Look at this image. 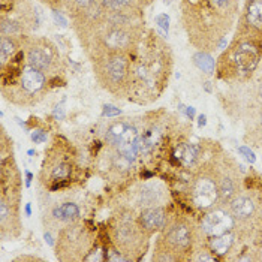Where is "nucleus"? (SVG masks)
<instances>
[{"instance_id":"nucleus-1","label":"nucleus","mask_w":262,"mask_h":262,"mask_svg":"<svg viewBox=\"0 0 262 262\" xmlns=\"http://www.w3.org/2000/svg\"><path fill=\"white\" fill-rule=\"evenodd\" d=\"M71 21L89 59L102 53L134 54L147 32L144 9L114 12L98 5L92 12Z\"/></svg>"},{"instance_id":"nucleus-2","label":"nucleus","mask_w":262,"mask_h":262,"mask_svg":"<svg viewBox=\"0 0 262 262\" xmlns=\"http://www.w3.org/2000/svg\"><path fill=\"white\" fill-rule=\"evenodd\" d=\"M174 56L169 43L151 29H147L130 63L127 101L148 105L158 101L172 75Z\"/></svg>"},{"instance_id":"nucleus-3","label":"nucleus","mask_w":262,"mask_h":262,"mask_svg":"<svg viewBox=\"0 0 262 262\" xmlns=\"http://www.w3.org/2000/svg\"><path fill=\"white\" fill-rule=\"evenodd\" d=\"M240 15V0H180V23L189 43L204 53L225 45Z\"/></svg>"},{"instance_id":"nucleus-4","label":"nucleus","mask_w":262,"mask_h":262,"mask_svg":"<svg viewBox=\"0 0 262 262\" xmlns=\"http://www.w3.org/2000/svg\"><path fill=\"white\" fill-rule=\"evenodd\" d=\"M235 232L244 249L262 250V176L250 171L243 177L242 190L228 202ZM243 249V250H244Z\"/></svg>"},{"instance_id":"nucleus-5","label":"nucleus","mask_w":262,"mask_h":262,"mask_svg":"<svg viewBox=\"0 0 262 262\" xmlns=\"http://www.w3.org/2000/svg\"><path fill=\"white\" fill-rule=\"evenodd\" d=\"M50 80L39 69L27 63L24 43L18 53L2 66V95L17 106H33L39 103L50 89Z\"/></svg>"},{"instance_id":"nucleus-6","label":"nucleus","mask_w":262,"mask_h":262,"mask_svg":"<svg viewBox=\"0 0 262 262\" xmlns=\"http://www.w3.org/2000/svg\"><path fill=\"white\" fill-rule=\"evenodd\" d=\"M262 60V40L235 32L216 61V78L226 85L244 84L253 78Z\"/></svg>"},{"instance_id":"nucleus-7","label":"nucleus","mask_w":262,"mask_h":262,"mask_svg":"<svg viewBox=\"0 0 262 262\" xmlns=\"http://www.w3.org/2000/svg\"><path fill=\"white\" fill-rule=\"evenodd\" d=\"M202 243L198 223L190 216L172 214L155 243L151 259L158 262L190 261L192 253Z\"/></svg>"},{"instance_id":"nucleus-8","label":"nucleus","mask_w":262,"mask_h":262,"mask_svg":"<svg viewBox=\"0 0 262 262\" xmlns=\"http://www.w3.org/2000/svg\"><path fill=\"white\" fill-rule=\"evenodd\" d=\"M21 229V174L11 155L0 158V237L15 240Z\"/></svg>"},{"instance_id":"nucleus-9","label":"nucleus","mask_w":262,"mask_h":262,"mask_svg":"<svg viewBox=\"0 0 262 262\" xmlns=\"http://www.w3.org/2000/svg\"><path fill=\"white\" fill-rule=\"evenodd\" d=\"M150 234L142 228L138 221V214L127 205H119L113 214L110 225V238L113 246L120 252L127 261H137L144 256Z\"/></svg>"},{"instance_id":"nucleus-10","label":"nucleus","mask_w":262,"mask_h":262,"mask_svg":"<svg viewBox=\"0 0 262 262\" xmlns=\"http://www.w3.org/2000/svg\"><path fill=\"white\" fill-rule=\"evenodd\" d=\"M77 153L63 138H56L53 145L45 150V159L39 172V183L48 190L57 192L75 182L78 172Z\"/></svg>"},{"instance_id":"nucleus-11","label":"nucleus","mask_w":262,"mask_h":262,"mask_svg":"<svg viewBox=\"0 0 262 262\" xmlns=\"http://www.w3.org/2000/svg\"><path fill=\"white\" fill-rule=\"evenodd\" d=\"M95 78L103 90L117 99H127L132 54L102 53L90 59Z\"/></svg>"},{"instance_id":"nucleus-12","label":"nucleus","mask_w":262,"mask_h":262,"mask_svg":"<svg viewBox=\"0 0 262 262\" xmlns=\"http://www.w3.org/2000/svg\"><path fill=\"white\" fill-rule=\"evenodd\" d=\"M214 151L207 159H204L198 166L190 169V179L186 186L190 207L202 214L221 204L219 183H217V174L213 159Z\"/></svg>"},{"instance_id":"nucleus-13","label":"nucleus","mask_w":262,"mask_h":262,"mask_svg":"<svg viewBox=\"0 0 262 262\" xmlns=\"http://www.w3.org/2000/svg\"><path fill=\"white\" fill-rule=\"evenodd\" d=\"M96 249L95 234L84 223L72 222L57 232L56 256L59 261H89Z\"/></svg>"},{"instance_id":"nucleus-14","label":"nucleus","mask_w":262,"mask_h":262,"mask_svg":"<svg viewBox=\"0 0 262 262\" xmlns=\"http://www.w3.org/2000/svg\"><path fill=\"white\" fill-rule=\"evenodd\" d=\"M24 50L27 63L40 72H43L51 81L60 80L66 72V63L61 57L57 45L45 36H24Z\"/></svg>"},{"instance_id":"nucleus-15","label":"nucleus","mask_w":262,"mask_h":262,"mask_svg":"<svg viewBox=\"0 0 262 262\" xmlns=\"http://www.w3.org/2000/svg\"><path fill=\"white\" fill-rule=\"evenodd\" d=\"M38 12L30 0H0L2 36H27L38 27Z\"/></svg>"},{"instance_id":"nucleus-16","label":"nucleus","mask_w":262,"mask_h":262,"mask_svg":"<svg viewBox=\"0 0 262 262\" xmlns=\"http://www.w3.org/2000/svg\"><path fill=\"white\" fill-rule=\"evenodd\" d=\"M213 159H214L217 183H219L221 204H228L242 190V165L235 161L228 151H225L221 145L216 148Z\"/></svg>"},{"instance_id":"nucleus-17","label":"nucleus","mask_w":262,"mask_h":262,"mask_svg":"<svg viewBox=\"0 0 262 262\" xmlns=\"http://www.w3.org/2000/svg\"><path fill=\"white\" fill-rule=\"evenodd\" d=\"M168 201H169V193L166 186L161 182H148L135 187L127 196V202L123 205H127L134 210L135 208L144 210L150 207L166 205Z\"/></svg>"},{"instance_id":"nucleus-18","label":"nucleus","mask_w":262,"mask_h":262,"mask_svg":"<svg viewBox=\"0 0 262 262\" xmlns=\"http://www.w3.org/2000/svg\"><path fill=\"white\" fill-rule=\"evenodd\" d=\"M198 225L204 243L207 238L222 235L229 231H235V221L228 208V204H219L211 210L205 211Z\"/></svg>"},{"instance_id":"nucleus-19","label":"nucleus","mask_w":262,"mask_h":262,"mask_svg":"<svg viewBox=\"0 0 262 262\" xmlns=\"http://www.w3.org/2000/svg\"><path fill=\"white\" fill-rule=\"evenodd\" d=\"M235 32L262 40V0H244Z\"/></svg>"},{"instance_id":"nucleus-20","label":"nucleus","mask_w":262,"mask_h":262,"mask_svg":"<svg viewBox=\"0 0 262 262\" xmlns=\"http://www.w3.org/2000/svg\"><path fill=\"white\" fill-rule=\"evenodd\" d=\"M42 221H43V225L47 229L59 232L66 225L80 221V207L75 202L71 201L54 204L43 214Z\"/></svg>"},{"instance_id":"nucleus-21","label":"nucleus","mask_w":262,"mask_h":262,"mask_svg":"<svg viewBox=\"0 0 262 262\" xmlns=\"http://www.w3.org/2000/svg\"><path fill=\"white\" fill-rule=\"evenodd\" d=\"M168 219H169V213L166 210V205L144 208L138 213V221L150 235L161 232L165 225L168 223Z\"/></svg>"},{"instance_id":"nucleus-22","label":"nucleus","mask_w":262,"mask_h":262,"mask_svg":"<svg viewBox=\"0 0 262 262\" xmlns=\"http://www.w3.org/2000/svg\"><path fill=\"white\" fill-rule=\"evenodd\" d=\"M243 141L252 147L262 148V110L255 117L244 123Z\"/></svg>"},{"instance_id":"nucleus-23","label":"nucleus","mask_w":262,"mask_h":262,"mask_svg":"<svg viewBox=\"0 0 262 262\" xmlns=\"http://www.w3.org/2000/svg\"><path fill=\"white\" fill-rule=\"evenodd\" d=\"M24 36H2L0 38V66L11 60L23 48Z\"/></svg>"},{"instance_id":"nucleus-24","label":"nucleus","mask_w":262,"mask_h":262,"mask_svg":"<svg viewBox=\"0 0 262 262\" xmlns=\"http://www.w3.org/2000/svg\"><path fill=\"white\" fill-rule=\"evenodd\" d=\"M61 3L72 20L92 12L99 5V0H61Z\"/></svg>"},{"instance_id":"nucleus-25","label":"nucleus","mask_w":262,"mask_h":262,"mask_svg":"<svg viewBox=\"0 0 262 262\" xmlns=\"http://www.w3.org/2000/svg\"><path fill=\"white\" fill-rule=\"evenodd\" d=\"M99 5L103 9L114 11V12L144 9V8H141V5L138 3V0H99Z\"/></svg>"},{"instance_id":"nucleus-26","label":"nucleus","mask_w":262,"mask_h":262,"mask_svg":"<svg viewBox=\"0 0 262 262\" xmlns=\"http://www.w3.org/2000/svg\"><path fill=\"white\" fill-rule=\"evenodd\" d=\"M193 61H195V64L201 69L202 72H205V74H208V75L214 74V71H216V61L211 57L210 53L198 51V53L193 56Z\"/></svg>"},{"instance_id":"nucleus-27","label":"nucleus","mask_w":262,"mask_h":262,"mask_svg":"<svg viewBox=\"0 0 262 262\" xmlns=\"http://www.w3.org/2000/svg\"><path fill=\"white\" fill-rule=\"evenodd\" d=\"M249 85H250V90L253 93V96L256 98L258 103L262 106V60L253 75V78L249 81Z\"/></svg>"},{"instance_id":"nucleus-28","label":"nucleus","mask_w":262,"mask_h":262,"mask_svg":"<svg viewBox=\"0 0 262 262\" xmlns=\"http://www.w3.org/2000/svg\"><path fill=\"white\" fill-rule=\"evenodd\" d=\"M238 153L243 155V156L246 158V161H249L250 163H255V161H256V156H255V153L250 150V147H246V145H244V147H240V148H238Z\"/></svg>"},{"instance_id":"nucleus-29","label":"nucleus","mask_w":262,"mask_h":262,"mask_svg":"<svg viewBox=\"0 0 262 262\" xmlns=\"http://www.w3.org/2000/svg\"><path fill=\"white\" fill-rule=\"evenodd\" d=\"M120 110L116 108V106H113V105H105L103 106V113H102L103 117H113V116H120Z\"/></svg>"},{"instance_id":"nucleus-30","label":"nucleus","mask_w":262,"mask_h":262,"mask_svg":"<svg viewBox=\"0 0 262 262\" xmlns=\"http://www.w3.org/2000/svg\"><path fill=\"white\" fill-rule=\"evenodd\" d=\"M156 23L161 26L162 29H165V30H166V33H168V29H169V17H168L166 14H161V15H158V17H156Z\"/></svg>"},{"instance_id":"nucleus-31","label":"nucleus","mask_w":262,"mask_h":262,"mask_svg":"<svg viewBox=\"0 0 262 262\" xmlns=\"http://www.w3.org/2000/svg\"><path fill=\"white\" fill-rule=\"evenodd\" d=\"M32 140H33V142H36V144L45 142L47 141V134L42 132V130H36V132L32 134Z\"/></svg>"},{"instance_id":"nucleus-32","label":"nucleus","mask_w":262,"mask_h":262,"mask_svg":"<svg viewBox=\"0 0 262 262\" xmlns=\"http://www.w3.org/2000/svg\"><path fill=\"white\" fill-rule=\"evenodd\" d=\"M53 14H54V18H56V21H57V23L60 21V26L64 27V26H66V20L61 17V12H59V11H53Z\"/></svg>"},{"instance_id":"nucleus-33","label":"nucleus","mask_w":262,"mask_h":262,"mask_svg":"<svg viewBox=\"0 0 262 262\" xmlns=\"http://www.w3.org/2000/svg\"><path fill=\"white\" fill-rule=\"evenodd\" d=\"M186 114H187V117H189L190 120H193V116H195V108L189 106V108L186 110Z\"/></svg>"},{"instance_id":"nucleus-34","label":"nucleus","mask_w":262,"mask_h":262,"mask_svg":"<svg viewBox=\"0 0 262 262\" xmlns=\"http://www.w3.org/2000/svg\"><path fill=\"white\" fill-rule=\"evenodd\" d=\"M153 2H155V0H138V3L141 5V8H147V6H150Z\"/></svg>"},{"instance_id":"nucleus-35","label":"nucleus","mask_w":262,"mask_h":262,"mask_svg":"<svg viewBox=\"0 0 262 262\" xmlns=\"http://www.w3.org/2000/svg\"><path fill=\"white\" fill-rule=\"evenodd\" d=\"M15 261H40L39 258H26V256H20Z\"/></svg>"},{"instance_id":"nucleus-36","label":"nucleus","mask_w":262,"mask_h":262,"mask_svg":"<svg viewBox=\"0 0 262 262\" xmlns=\"http://www.w3.org/2000/svg\"><path fill=\"white\" fill-rule=\"evenodd\" d=\"M205 123H207V117L204 114H201L200 116V126H205Z\"/></svg>"},{"instance_id":"nucleus-37","label":"nucleus","mask_w":262,"mask_h":262,"mask_svg":"<svg viewBox=\"0 0 262 262\" xmlns=\"http://www.w3.org/2000/svg\"><path fill=\"white\" fill-rule=\"evenodd\" d=\"M171 2H172V0H163V3H165V5H171Z\"/></svg>"}]
</instances>
